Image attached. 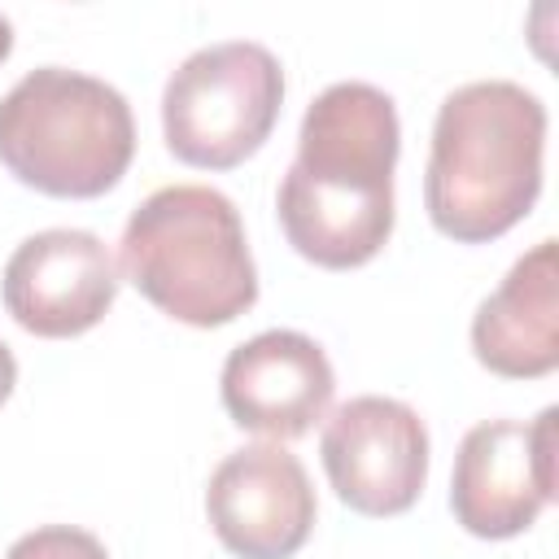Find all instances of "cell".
I'll return each instance as SVG.
<instances>
[{
  "label": "cell",
  "mask_w": 559,
  "mask_h": 559,
  "mask_svg": "<svg viewBox=\"0 0 559 559\" xmlns=\"http://www.w3.org/2000/svg\"><path fill=\"white\" fill-rule=\"evenodd\" d=\"M397 148L402 127L389 92L349 79L310 100L297 157L275 197L280 227L306 262L349 271L384 249Z\"/></svg>",
  "instance_id": "1"
},
{
  "label": "cell",
  "mask_w": 559,
  "mask_h": 559,
  "mask_svg": "<svg viewBox=\"0 0 559 559\" xmlns=\"http://www.w3.org/2000/svg\"><path fill=\"white\" fill-rule=\"evenodd\" d=\"M546 105L511 83L454 87L432 122L424 205L441 236L485 245L507 236L542 192Z\"/></svg>",
  "instance_id": "2"
},
{
  "label": "cell",
  "mask_w": 559,
  "mask_h": 559,
  "mask_svg": "<svg viewBox=\"0 0 559 559\" xmlns=\"http://www.w3.org/2000/svg\"><path fill=\"white\" fill-rule=\"evenodd\" d=\"M118 266L162 314L188 328H223L258 301L240 210L205 183L144 197L122 227Z\"/></svg>",
  "instance_id": "3"
},
{
  "label": "cell",
  "mask_w": 559,
  "mask_h": 559,
  "mask_svg": "<svg viewBox=\"0 0 559 559\" xmlns=\"http://www.w3.org/2000/svg\"><path fill=\"white\" fill-rule=\"evenodd\" d=\"M135 157L131 105L105 79L39 66L0 96V166L48 197L109 192Z\"/></svg>",
  "instance_id": "4"
},
{
  "label": "cell",
  "mask_w": 559,
  "mask_h": 559,
  "mask_svg": "<svg viewBox=\"0 0 559 559\" xmlns=\"http://www.w3.org/2000/svg\"><path fill=\"white\" fill-rule=\"evenodd\" d=\"M284 105V70L253 39L197 48L162 92L166 148L201 170H231L262 148Z\"/></svg>",
  "instance_id": "5"
},
{
  "label": "cell",
  "mask_w": 559,
  "mask_h": 559,
  "mask_svg": "<svg viewBox=\"0 0 559 559\" xmlns=\"http://www.w3.org/2000/svg\"><path fill=\"white\" fill-rule=\"evenodd\" d=\"M555 419L559 411L546 406L533 424L485 419L467 428L454 454L450 511L472 537H520L555 502Z\"/></svg>",
  "instance_id": "6"
},
{
  "label": "cell",
  "mask_w": 559,
  "mask_h": 559,
  "mask_svg": "<svg viewBox=\"0 0 559 559\" xmlns=\"http://www.w3.org/2000/svg\"><path fill=\"white\" fill-rule=\"evenodd\" d=\"M323 472L336 498L358 515H402L415 507L428 480V428L424 419L380 393L336 406L319 437Z\"/></svg>",
  "instance_id": "7"
},
{
  "label": "cell",
  "mask_w": 559,
  "mask_h": 559,
  "mask_svg": "<svg viewBox=\"0 0 559 559\" xmlns=\"http://www.w3.org/2000/svg\"><path fill=\"white\" fill-rule=\"evenodd\" d=\"M314 511L310 476L280 441L227 454L205 485L210 528L236 559H293L314 528Z\"/></svg>",
  "instance_id": "8"
},
{
  "label": "cell",
  "mask_w": 559,
  "mask_h": 559,
  "mask_svg": "<svg viewBox=\"0 0 559 559\" xmlns=\"http://www.w3.org/2000/svg\"><path fill=\"white\" fill-rule=\"evenodd\" d=\"M0 297L17 328L31 336L66 341L109 314L118 297V262L96 231H35L4 262Z\"/></svg>",
  "instance_id": "9"
},
{
  "label": "cell",
  "mask_w": 559,
  "mask_h": 559,
  "mask_svg": "<svg viewBox=\"0 0 559 559\" xmlns=\"http://www.w3.org/2000/svg\"><path fill=\"white\" fill-rule=\"evenodd\" d=\"M218 393L231 424L271 441H293L328 415L336 376L319 341L293 328H271L227 354Z\"/></svg>",
  "instance_id": "10"
},
{
  "label": "cell",
  "mask_w": 559,
  "mask_h": 559,
  "mask_svg": "<svg viewBox=\"0 0 559 559\" xmlns=\"http://www.w3.org/2000/svg\"><path fill=\"white\" fill-rule=\"evenodd\" d=\"M476 362L507 380L559 367V245L537 240L472 314Z\"/></svg>",
  "instance_id": "11"
},
{
  "label": "cell",
  "mask_w": 559,
  "mask_h": 559,
  "mask_svg": "<svg viewBox=\"0 0 559 559\" xmlns=\"http://www.w3.org/2000/svg\"><path fill=\"white\" fill-rule=\"evenodd\" d=\"M4 559H109L105 546L74 524H44L9 546Z\"/></svg>",
  "instance_id": "12"
},
{
  "label": "cell",
  "mask_w": 559,
  "mask_h": 559,
  "mask_svg": "<svg viewBox=\"0 0 559 559\" xmlns=\"http://www.w3.org/2000/svg\"><path fill=\"white\" fill-rule=\"evenodd\" d=\"M13 384H17V362H13V349H9L4 341H0V406L9 402Z\"/></svg>",
  "instance_id": "13"
},
{
  "label": "cell",
  "mask_w": 559,
  "mask_h": 559,
  "mask_svg": "<svg viewBox=\"0 0 559 559\" xmlns=\"http://www.w3.org/2000/svg\"><path fill=\"white\" fill-rule=\"evenodd\" d=\"M13 52V26H9V17L0 13V61Z\"/></svg>",
  "instance_id": "14"
}]
</instances>
